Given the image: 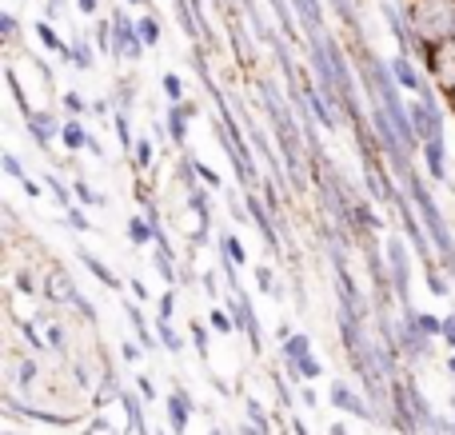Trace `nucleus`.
I'll use <instances>...</instances> for the list:
<instances>
[{
  "mask_svg": "<svg viewBox=\"0 0 455 435\" xmlns=\"http://www.w3.org/2000/svg\"><path fill=\"white\" fill-rule=\"evenodd\" d=\"M248 423L256 428L259 435H272V423H267V415H264V407L256 404V399H248Z\"/></svg>",
  "mask_w": 455,
  "mask_h": 435,
  "instance_id": "nucleus-26",
  "label": "nucleus"
},
{
  "mask_svg": "<svg viewBox=\"0 0 455 435\" xmlns=\"http://www.w3.org/2000/svg\"><path fill=\"white\" fill-rule=\"evenodd\" d=\"M136 392H140L144 399H156V388H152V380H148V376H136Z\"/></svg>",
  "mask_w": 455,
  "mask_h": 435,
  "instance_id": "nucleus-45",
  "label": "nucleus"
},
{
  "mask_svg": "<svg viewBox=\"0 0 455 435\" xmlns=\"http://www.w3.org/2000/svg\"><path fill=\"white\" fill-rule=\"evenodd\" d=\"M387 264H392V276H395V292L400 300L408 296V284H411V272H408V244L400 236L387 240Z\"/></svg>",
  "mask_w": 455,
  "mask_h": 435,
  "instance_id": "nucleus-5",
  "label": "nucleus"
},
{
  "mask_svg": "<svg viewBox=\"0 0 455 435\" xmlns=\"http://www.w3.org/2000/svg\"><path fill=\"white\" fill-rule=\"evenodd\" d=\"M48 348H52V352H64V328L52 324V320H48Z\"/></svg>",
  "mask_w": 455,
  "mask_h": 435,
  "instance_id": "nucleus-40",
  "label": "nucleus"
},
{
  "mask_svg": "<svg viewBox=\"0 0 455 435\" xmlns=\"http://www.w3.org/2000/svg\"><path fill=\"white\" fill-rule=\"evenodd\" d=\"M128 240H132V244H148V240H156V224H144L140 216H132V220H128Z\"/></svg>",
  "mask_w": 455,
  "mask_h": 435,
  "instance_id": "nucleus-21",
  "label": "nucleus"
},
{
  "mask_svg": "<svg viewBox=\"0 0 455 435\" xmlns=\"http://www.w3.org/2000/svg\"><path fill=\"white\" fill-rule=\"evenodd\" d=\"M136 168H152V144L148 140H136Z\"/></svg>",
  "mask_w": 455,
  "mask_h": 435,
  "instance_id": "nucleus-38",
  "label": "nucleus"
},
{
  "mask_svg": "<svg viewBox=\"0 0 455 435\" xmlns=\"http://www.w3.org/2000/svg\"><path fill=\"white\" fill-rule=\"evenodd\" d=\"M40 296H44L48 304H72V308L80 304V292L72 288L68 272H60V268L48 272V280H44V288H40Z\"/></svg>",
  "mask_w": 455,
  "mask_h": 435,
  "instance_id": "nucleus-4",
  "label": "nucleus"
},
{
  "mask_svg": "<svg viewBox=\"0 0 455 435\" xmlns=\"http://www.w3.org/2000/svg\"><path fill=\"white\" fill-rule=\"evenodd\" d=\"M304 96H307V104H312V112L320 116V124L323 128H336V112L328 108V96H320L312 84H304Z\"/></svg>",
  "mask_w": 455,
  "mask_h": 435,
  "instance_id": "nucleus-17",
  "label": "nucleus"
},
{
  "mask_svg": "<svg viewBox=\"0 0 455 435\" xmlns=\"http://www.w3.org/2000/svg\"><path fill=\"white\" fill-rule=\"evenodd\" d=\"M164 92H168V100H172V104H184V84H180V76H176V72H168V76H164Z\"/></svg>",
  "mask_w": 455,
  "mask_h": 435,
  "instance_id": "nucleus-30",
  "label": "nucleus"
},
{
  "mask_svg": "<svg viewBox=\"0 0 455 435\" xmlns=\"http://www.w3.org/2000/svg\"><path fill=\"white\" fill-rule=\"evenodd\" d=\"M331 404L339 407V412H352V415H360V420H371V407H368V399H360L352 388H347L344 380H336L331 384Z\"/></svg>",
  "mask_w": 455,
  "mask_h": 435,
  "instance_id": "nucleus-9",
  "label": "nucleus"
},
{
  "mask_svg": "<svg viewBox=\"0 0 455 435\" xmlns=\"http://www.w3.org/2000/svg\"><path fill=\"white\" fill-rule=\"evenodd\" d=\"M136 4H144V0H136Z\"/></svg>",
  "mask_w": 455,
  "mask_h": 435,
  "instance_id": "nucleus-58",
  "label": "nucleus"
},
{
  "mask_svg": "<svg viewBox=\"0 0 455 435\" xmlns=\"http://www.w3.org/2000/svg\"><path fill=\"white\" fill-rule=\"evenodd\" d=\"M448 372L455 376V356H448Z\"/></svg>",
  "mask_w": 455,
  "mask_h": 435,
  "instance_id": "nucleus-55",
  "label": "nucleus"
},
{
  "mask_svg": "<svg viewBox=\"0 0 455 435\" xmlns=\"http://www.w3.org/2000/svg\"><path fill=\"white\" fill-rule=\"evenodd\" d=\"M60 140H64V148H68V152L92 148V140H88V132H84V124H80V120H64V124H60Z\"/></svg>",
  "mask_w": 455,
  "mask_h": 435,
  "instance_id": "nucleus-15",
  "label": "nucleus"
},
{
  "mask_svg": "<svg viewBox=\"0 0 455 435\" xmlns=\"http://www.w3.org/2000/svg\"><path fill=\"white\" fill-rule=\"evenodd\" d=\"M208 316H212V328H216V332H235V328H240V324H235V316H232V312H228V308H212V312H208Z\"/></svg>",
  "mask_w": 455,
  "mask_h": 435,
  "instance_id": "nucleus-27",
  "label": "nucleus"
},
{
  "mask_svg": "<svg viewBox=\"0 0 455 435\" xmlns=\"http://www.w3.org/2000/svg\"><path fill=\"white\" fill-rule=\"evenodd\" d=\"M403 316H408V312H403ZM400 348L408 352L411 360H427V356H432V336L419 332V328L411 324V316H408V320H403V332H400Z\"/></svg>",
  "mask_w": 455,
  "mask_h": 435,
  "instance_id": "nucleus-8",
  "label": "nucleus"
},
{
  "mask_svg": "<svg viewBox=\"0 0 455 435\" xmlns=\"http://www.w3.org/2000/svg\"><path fill=\"white\" fill-rule=\"evenodd\" d=\"M299 399H304V407H315V404H320V396H315L312 388H304V396H299Z\"/></svg>",
  "mask_w": 455,
  "mask_h": 435,
  "instance_id": "nucleus-49",
  "label": "nucleus"
},
{
  "mask_svg": "<svg viewBox=\"0 0 455 435\" xmlns=\"http://www.w3.org/2000/svg\"><path fill=\"white\" fill-rule=\"evenodd\" d=\"M427 288H432V296H448V284H443V276L435 272V264H427Z\"/></svg>",
  "mask_w": 455,
  "mask_h": 435,
  "instance_id": "nucleus-36",
  "label": "nucleus"
},
{
  "mask_svg": "<svg viewBox=\"0 0 455 435\" xmlns=\"http://www.w3.org/2000/svg\"><path fill=\"white\" fill-rule=\"evenodd\" d=\"M448 100H451V112H455V92H451V96H448Z\"/></svg>",
  "mask_w": 455,
  "mask_h": 435,
  "instance_id": "nucleus-57",
  "label": "nucleus"
},
{
  "mask_svg": "<svg viewBox=\"0 0 455 435\" xmlns=\"http://www.w3.org/2000/svg\"><path fill=\"white\" fill-rule=\"evenodd\" d=\"M120 407H124V412H128V428H132L136 435H148V423H144V412H140V399L144 396H136V392H120Z\"/></svg>",
  "mask_w": 455,
  "mask_h": 435,
  "instance_id": "nucleus-14",
  "label": "nucleus"
},
{
  "mask_svg": "<svg viewBox=\"0 0 455 435\" xmlns=\"http://www.w3.org/2000/svg\"><path fill=\"white\" fill-rule=\"evenodd\" d=\"M132 292H136V300H148V288H144L140 280H132Z\"/></svg>",
  "mask_w": 455,
  "mask_h": 435,
  "instance_id": "nucleus-51",
  "label": "nucleus"
},
{
  "mask_svg": "<svg viewBox=\"0 0 455 435\" xmlns=\"http://www.w3.org/2000/svg\"><path fill=\"white\" fill-rule=\"evenodd\" d=\"M403 184H408V196L416 200V208H419V220H424V228H427V236H432V244H435V252H440V260L448 264V272L455 276V240H451L448 224H443V216H440V204H435V200H432V192H427V184L419 180L416 172H408V176H403Z\"/></svg>",
  "mask_w": 455,
  "mask_h": 435,
  "instance_id": "nucleus-1",
  "label": "nucleus"
},
{
  "mask_svg": "<svg viewBox=\"0 0 455 435\" xmlns=\"http://www.w3.org/2000/svg\"><path fill=\"white\" fill-rule=\"evenodd\" d=\"M220 252H224V260L235 264V268H243V264H248V252H243V244L235 236H224L220 240Z\"/></svg>",
  "mask_w": 455,
  "mask_h": 435,
  "instance_id": "nucleus-23",
  "label": "nucleus"
},
{
  "mask_svg": "<svg viewBox=\"0 0 455 435\" xmlns=\"http://www.w3.org/2000/svg\"><path fill=\"white\" fill-rule=\"evenodd\" d=\"M128 312V320H132V328L140 332V340L144 344H152V336H148V328H144V316H140V308H124Z\"/></svg>",
  "mask_w": 455,
  "mask_h": 435,
  "instance_id": "nucleus-41",
  "label": "nucleus"
},
{
  "mask_svg": "<svg viewBox=\"0 0 455 435\" xmlns=\"http://www.w3.org/2000/svg\"><path fill=\"white\" fill-rule=\"evenodd\" d=\"M256 280H259V292H275V284H272V272H267L264 264H259V268H256Z\"/></svg>",
  "mask_w": 455,
  "mask_h": 435,
  "instance_id": "nucleus-44",
  "label": "nucleus"
},
{
  "mask_svg": "<svg viewBox=\"0 0 455 435\" xmlns=\"http://www.w3.org/2000/svg\"><path fill=\"white\" fill-rule=\"evenodd\" d=\"M24 120H28V136L40 144V148H48V144H52V136H60V124H56L48 112H28Z\"/></svg>",
  "mask_w": 455,
  "mask_h": 435,
  "instance_id": "nucleus-11",
  "label": "nucleus"
},
{
  "mask_svg": "<svg viewBox=\"0 0 455 435\" xmlns=\"http://www.w3.org/2000/svg\"><path fill=\"white\" fill-rule=\"evenodd\" d=\"M291 428H296V435H307V428H304V423H299V420H296V423H291Z\"/></svg>",
  "mask_w": 455,
  "mask_h": 435,
  "instance_id": "nucleus-54",
  "label": "nucleus"
},
{
  "mask_svg": "<svg viewBox=\"0 0 455 435\" xmlns=\"http://www.w3.org/2000/svg\"><path fill=\"white\" fill-rule=\"evenodd\" d=\"M248 216H251V224H256V228L267 236V244H275V232H272V220H267V212H264V200L248 196Z\"/></svg>",
  "mask_w": 455,
  "mask_h": 435,
  "instance_id": "nucleus-18",
  "label": "nucleus"
},
{
  "mask_svg": "<svg viewBox=\"0 0 455 435\" xmlns=\"http://www.w3.org/2000/svg\"><path fill=\"white\" fill-rule=\"evenodd\" d=\"M156 336H160V344H164L172 356H176V352H184V340L172 332V324H168V320H156Z\"/></svg>",
  "mask_w": 455,
  "mask_h": 435,
  "instance_id": "nucleus-24",
  "label": "nucleus"
},
{
  "mask_svg": "<svg viewBox=\"0 0 455 435\" xmlns=\"http://www.w3.org/2000/svg\"><path fill=\"white\" fill-rule=\"evenodd\" d=\"M84 435H120V428L108 420V415H100V412H96V420L88 423V431H84Z\"/></svg>",
  "mask_w": 455,
  "mask_h": 435,
  "instance_id": "nucleus-28",
  "label": "nucleus"
},
{
  "mask_svg": "<svg viewBox=\"0 0 455 435\" xmlns=\"http://www.w3.org/2000/svg\"><path fill=\"white\" fill-rule=\"evenodd\" d=\"M44 184H48V188H52V192H56V200H60V204H64V208H72V188H64V184H60V180H56V176H44Z\"/></svg>",
  "mask_w": 455,
  "mask_h": 435,
  "instance_id": "nucleus-34",
  "label": "nucleus"
},
{
  "mask_svg": "<svg viewBox=\"0 0 455 435\" xmlns=\"http://www.w3.org/2000/svg\"><path fill=\"white\" fill-rule=\"evenodd\" d=\"M208 435H224V431H220V428H212V431H208Z\"/></svg>",
  "mask_w": 455,
  "mask_h": 435,
  "instance_id": "nucleus-56",
  "label": "nucleus"
},
{
  "mask_svg": "<svg viewBox=\"0 0 455 435\" xmlns=\"http://www.w3.org/2000/svg\"><path fill=\"white\" fill-rule=\"evenodd\" d=\"M112 28H116V52H120V56H128V60H140L144 40H140V32H136V24L116 20Z\"/></svg>",
  "mask_w": 455,
  "mask_h": 435,
  "instance_id": "nucleus-10",
  "label": "nucleus"
},
{
  "mask_svg": "<svg viewBox=\"0 0 455 435\" xmlns=\"http://www.w3.org/2000/svg\"><path fill=\"white\" fill-rule=\"evenodd\" d=\"M136 32H140V40H144V44H156V40H160V24L152 20V16H144V20L136 24Z\"/></svg>",
  "mask_w": 455,
  "mask_h": 435,
  "instance_id": "nucleus-29",
  "label": "nucleus"
},
{
  "mask_svg": "<svg viewBox=\"0 0 455 435\" xmlns=\"http://www.w3.org/2000/svg\"><path fill=\"white\" fill-rule=\"evenodd\" d=\"M80 8H84V12L92 16V12H96V0H80Z\"/></svg>",
  "mask_w": 455,
  "mask_h": 435,
  "instance_id": "nucleus-52",
  "label": "nucleus"
},
{
  "mask_svg": "<svg viewBox=\"0 0 455 435\" xmlns=\"http://www.w3.org/2000/svg\"><path fill=\"white\" fill-rule=\"evenodd\" d=\"M116 136H120V144H124V152H128V148H136V140H132V128H128V116H124V112H120V116H116Z\"/></svg>",
  "mask_w": 455,
  "mask_h": 435,
  "instance_id": "nucleus-33",
  "label": "nucleus"
},
{
  "mask_svg": "<svg viewBox=\"0 0 455 435\" xmlns=\"http://www.w3.org/2000/svg\"><path fill=\"white\" fill-rule=\"evenodd\" d=\"M192 116H196V104H172V112H168V136H172V144H188Z\"/></svg>",
  "mask_w": 455,
  "mask_h": 435,
  "instance_id": "nucleus-12",
  "label": "nucleus"
},
{
  "mask_svg": "<svg viewBox=\"0 0 455 435\" xmlns=\"http://www.w3.org/2000/svg\"><path fill=\"white\" fill-rule=\"evenodd\" d=\"M36 380H40L36 360H28V356L16 360V388H36Z\"/></svg>",
  "mask_w": 455,
  "mask_h": 435,
  "instance_id": "nucleus-20",
  "label": "nucleus"
},
{
  "mask_svg": "<svg viewBox=\"0 0 455 435\" xmlns=\"http://www.w3.org/2000/svg\"><path fill=\"white\" fill-rule=\"evenodd\" d=\"M64 104H68V112H84V100H80V96H64Z\"/></svg>",
  "mask_w": 455,
  "mask_h": 435,
  "instance_id": "nucleus-48",
  "label": "nucleus"
},
{
  "mask_svg": "<svg viewBox=\"0 0 455 435\" xmlns=\"http://www.w3.org/2000/svg\"><path fill=\"white\" fill-rule=\"evenodd\" d=\"M4 172H8V176H12V180H20V184H24V180H28V176H24V164H20V160H16V156H12V152H4Z\"/></svg>",
  "mask_w": 455,
  "mask_h": 435,
  "instance_id": "nucleus-37",
  "label": "nucleus"
},
{
  "mask_svg": "<svg viewBox=\"0 0 455 435\" xmlns=\"http://www.w3.org/2000/svg\"><path fill=\"white\" fill-rule=\"evenodd\" d=\"M192 340H196V352H200V360H208V332L200 324H192Z\"/></svg>",
  "mask_w": 455,
  "mask_h": 435,
  "instance_id": "nucleus-42",
  "label": "nucleus"
},
{
  "mask_svg": "<svg viewBox=\"0 0 455 435\" xmlns=\"http://www.w3.org/2000/svg\"><path fill=\"white\" fill-rule=\"evenodd\" d=\"M440 340L455 352V316H443V336H440Z\"/></svg>",
  "mask_w": 455,
  "mask_h": 435,
  "instance_id": "nucleus-43",
  "label": "nucleus"
},
{
  "mask_svg": "<svg viewBox=\"0 0 455 435\" xmlns=\"http://www.w3.org/2000/svg\"><path fill=\"white\" fill-rule=\"evenodd\" d=\"M408 316H411V324H416L424 336H432V340L435 336H443V320H435L432 312H408Z\"/></svg>",
  "mask_w": 455,
  "mask_h": 435,
  "instance_id": "nucleus-22",
  "label": "nucleus"
},
{
  "mask_svg": "<svg viewBox=\"0 0 455 435\" xmlns=\"http://www.w3.org/2000/svg\"><path fill=\"white\" fill-rule=\"evenodd\" d=\"M408 16H411V28H416L424 52L455 40V0H416Z\"/></svg>",
  "mask_w": 455,
  "mask_h": 435,
  "instance_id": "nucleus-2",
  "label": "nucleus"
},
{
  "mask_svg": "<svg viewBox=\"0 0 455 435\" xmlns=\"http://www.w3.org/2000/svg\"><path fill=\"white\" fill-rule=\"evenodd\" d=\"M283 368H288V376H299V380H320L323 368L312 356V340L304 332H291L283 340Z\"/></svg>",
  "mask_w": 455,
  "mask_h": 435,
  "instance_id": "nucleus-3",
  "label": "nucleus"
},
{
  "mask_svg": "<svg viewBox=\"0 0 455 435\" xmlns=\"http://www.w3.org/2000/svg\"><path fill=\"white\" fill-rule=\"evenodd\" d=\"M156 272L164 276V284H176V268H172V252H156Z\"/></svg>",
  "mask_w": 455,
  "mask_h": 435,
  "instance_id": "nucleus-31",
  "label": "nucleus"
},
{
  "mask_svg": "<svg viewBox=\"0 0 455 435\" xmlns=\"http://www.w3.org/2000/svg\"><path fill=\"white\" fill-rule=\"evenodd\" d=\"M80 264H84V268H88V272H92V276H96V280H100V284H104V288H120L116 272H108V268H104V264H100V260H96V256H92V252H80Z\"/></svg>",
  "mask_w": 455,
  "mask_h": 435,
  "instance_id": "nucleus-19",
  "label": "nucleus"
},
{
  "mask_svg": "<svg viewBox=\"0 0 455 435\" xmlns=\"http://www.w3.org/2000/svg\"><path fill=\"white\" fill-rule=\"evenodd\" d=\"M392 72H395V80H400V84L408 88V92H416V96L424 92V76H419V72L411 68L408 52H400V56H395V60H392Z\"/></svg>",
  "mask_w": 455,
  "mask_h": 435,
  "instance_id": "nucleus-13",
  "label": "nucleus"
},
{
  "mask_svg": "<svg viewBox=\"0 0 455 435\" xmlns=\"http://www.w3.org/2000/svg\"><path fill=\"white\" fill-rule=\"evenodd\" d=\"M419 152H424V164H427V176H432L435 184H448V144L440 140H424L419 144Z\"/></svg>",
  "mask_w": 455,
  "mask_h": 435,
  "instance_id": "nucleus-6",
  "label": "nucleus"
},
{
  "mask_svg": "<svg viewBox=\"0 0 455 435\" xmlns=\"http://www.w3.org/2000/svg\"><path fill=\"white\" fill-rule=\"evenodd\" d=\"M172 316H176V292L168 288V292L160 296V320H168V324H172Z\"/></svg>",
  "mask_w": 455,
  "mask_h": 435,
  "instance_id": "nucleus-35",
  "label": "nucleus"
},
{
  "mask_svg": "<svg viewBox=\"0 0 455 435\" xmlns=\"http://www.w3.org/2000/svg\"><path fill=\"white\" fill-rule=\"evenodd\" d=\"M235 324H240L243 328V332H248V340H251V348H256L259 352V324H256V316H251V304L248 300H243V296H240V300H235Z\"/></svg>",
  "mask_w": 455,
  "mask_h": 435,
  "instance_id": "nucleus-16",
  "label": "nucleus"
},
{
  "mask_svg": "<svg viewBox=\"0 0 455 435\" xmlns=\"http://www.w3.org/2000/svg\"><path fill=\"white\" fill-rule=\"evenodd\" d=\"M36 32H40V40H44L48 48H56V52H64V44H60V36L52 32V24H36Z\"/></svg>",
  "mask_w": 455,
  "mask_h": 435,
  "instance_id": "nucleus-39",
  "label": "nucleus"
},
{
  "mask_svg": "<svg viewBox=\"0 0 455 435\" xmlns=\"http://www.w3.org/2000/svg\"><path fill=\"white\" fill-rule=\"evenodd\" d=\"M192 412H196V404H192V396H188V392H184V388H176L172 396H168V423H172V431H176V435H184V431H188Z\"/></svg>",
  "mask_w": 455,
  "mask_h": 435,
  "instance_id": "nucleus-7",
  "label": "nucleus"
},
{
  "mask_svg": "<svg viewBox=\"0 0 455 435\" xmlns=\"http://www.w3.org/2000/svg\"><path fill=\"white\" fill-rule=\"evenodd\" d=\"M24 192H28V196L36 200V196H40V184H36V180H32V176H28V180H24Z\"/></svg>",
  "mask_w": 455,
  "mask_h": 435,
  "instance_id": "nucleus-50",
  "label": "nucleus"
},
{
  "mask_svg": "<svg viewBox=\"0 0 455 435\" xmlns=\"http://www.w3.org/2000/svg\"><path fill=\"white\" fill-rule=\"evenodd\" d=\"M64 220H68V228H76V232H92V224L84 220L80 208H64Z\"/></svg>",
  "mask_w": 455,
  "mask_h": 435,
  "instance_id": "nucleus-32",
  "label": "nucleus"
},
{
  "mask_svg": "<svg viewBox=\"0 0 455 435\" xmlns=\"http://www.w3.org/2000/svg\"><path fill=\"white\" fill-rule=\"evenodd\" d=\"M120 356H124L128 360V364H136V360H140V344H120Z\"/></svg>",
  "mask_w": 455,
  "mask_h": 435,
  "instance_id": "nucleus-46",
  "label": "nucleus"
},
{
  "mask_svg": "<svg viewBox=\"0 0 455 435\" xmlns=\"http://www.w3.org/2000/svg\"><path fill=\"white\" fill-rule=\"evenodd\" d=\"M72 196H76L84 208H100L104 204V196H96V188H92V184H84V180L72 184Z\"/></svg>",
  "mask_w": 455,
  "mask_h": 435,
  "instance_id": "nucleus-25",
  "label": "nucleus"
},
{
  "mask_svg": "<svg viewBox=\"0 0 455 435\" xmlns=\"http://www.w3.org/2000/svg\"><path fill=\"white\" fill-rule=\"evenodd\" d=\"M192 168H196V172H200V176H204V180H208V184H212V188H220V176H216V172H212V168L196 164V160H192Z\"/></svg>",
  "mask_w": 455,
  "mask_h": 435,
  "instance_id": "nucleus-47",
  "label": "nucleus"
},
{
  "mask_svg": "<svg viewBox=\"0 0 455 435\" xmlns=\"http://www.w3.org/2000/svg\"><path fill=\"white\" fill-rule=\"evenodd\" d=\"M331 435H347V431H344V423H331Z\"/></svg>",
  "mask_w": 455,
  "mask_h": 435,
  "instance_id": "nucleus-53",
  "label": "nucleus"
}]
</instances>
